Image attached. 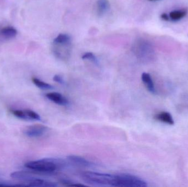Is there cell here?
<instances>
[{
  "label": "cell",
  "instance_id": "1",
  "mask_svg": "<svg viewBox=\"0 0 188 187\" xmlns=\"http://www.w3.org/2000/svg\"><path fill=\"white\" fill-rule=\"evenodd\" d=\"M66 165V164L64 160L51 157L27 162L25 164V167L27 169L38 172L51 174L63 169Z\"/></svg>",
  "mask_w": 188,
  "mask_h": 187
},
{
  "label": "cell",
  "instance_id": "2",
  "mask_svg": "<svg viewBox=\"0 0 188 187\" xmlns=\"http://www.w3.org/2000/svg\"><path fill=\"white\" fill-rule=\"evenodd\" d=\"M80 177L84 182L92 185L116 187L117 183V174L86 171L82 172Z\"/></svg>",
  "mask_w": 188,
  "mask_h": 187
},
{
  "label": "cell",
  "instance_id": "3",
  "mask_svg": "<svg viewBox=\"0 0 188 187\" xmlns=\"http://www.w3.org/2000/svg\"><path fill=\"white\" fill-rule=\"evenodd\" d=\"M146 187V182L138 176L128 174H117L116 187Z\"/></svg>",
  "mask_w": 188,
  "mask_h": 187
},
{
  "label": "cell",
  "instance_id": "4",
  "mask_svg": "<svg viewBox=\"0 0 188 187\" xmlns=\"http://www.w3.org/2000/svg\"><path fill=\"white\" fill-rule=\"evenodd\" d=\"M11 112L19 119L25 120H41V117L39 114L31 110H12Z\"/></svg>",
  "mask_w": 188,
  "mask_h": 187
},
{
  "label": "cell",
  "instance_id": "5",
  "mask_svg": "<svg viewBox=\"0 0 188 187\" xmlns=\"http://www.w3.org/2000/svg\"><path fill=\"white\" fill-rule=\"evenodd\" d=\"M47 127L42 125H34L25 128L23 131L24 135L31 138L41 137L46 132Z\"/></svg>",
  "mask_w": 188,
  "mask_h": 187
},
{
  "label": "cell",
  "instance_id": "6",
  "mask_svg": "<svg viewBox=\"0 0 188 187\" xmlns=\"http://www.w3.org/2000/svg\"><path fill=\"white\" fill-rule=\"evenodd\" d=\"M46 97L54 103L61 106H67L69 104L68 99L63 94L58 92H50L46 94Z\"/></svg>",
  "mask_w": 188,
  "mask_h": 187
},
{
  "label": "cell",
  "instance_id": "7",
  "mask_svg": "<svg viewBox=\"0 0 188 187\" xmlns=\"http://www.w3.org/2000/svg\"><path fill=\"white\" fill-rule=\"evenodd\" d=\"M28 187H57L58 185L55 182L45 180L42 178L34 177L28 182Z\"/></svg>",
  "mask_w": 188,
  "mask_h": 187
},
{
  "label": "cell",
  "instance_id": "8",
  "mask_svg": "<svg viewBox=\"0 0 188 187\" xmlns=\"http://www.w3.org/2000/svg\"><path fill=\"white\" fill-rule=\"evenodd\" d=\"M67 159L69 160V161L73 163L74 164L77 165L82 166L90 167L94 166L93 162L90 161L85 158L78 155H68L67 156Z\"/></svg>",
  "mask_w": 188,
  "mask_h": 187
},
{
  "label": "cell",
  "instance_id": "9",
  "mask_svg": "<svg viewBox=\"0 0 188 187\" xmlns=\"http://www.w3.org/2000/svg\"><path fill=\"white\" fill-rule=\"evenodd\" d=\"M141 80L147 89L152 94H156V89L154 81L149 74L143 73L141 75Z\"/></svg>",
  "mask_w": 188,
  "mask_h": 187
},
{
  "label": "cell",
  "instance_id": "10",
  "mask_svg": "<svg viewBox=\"0 0 188 187\" xmlns=\"http://www.w3.org/2000/svg\"><path fill=\"white\" fill-rule=\"evenodd\" d=\"M154 117L156 120L162 122L163 123H167L170 125H173L174 124L173 117L168 112H161L159 114H156Z\"/></svg>",
  "mask_w": 188,
  "mask_h": 187
},
{
  "label": "cell",
  "instance_id": "11",
  "mask_svg": "<svg viewBox=\"0 0 188 187\" xmlns=\"http://www.w3.org/2000/svg\"><path fill=\"white\" fill-rule=\"evenodd\" d=\"M110 4L108 0H97L96 3L97 13L100 16H103L110 9Z\"/></svg>",
  "mask_w": 188,
  "mask_h": 187
},
{
  "label": "cell",
  "instance_id": "12",
  "mask_svg": "<svg viewBox=\"0 0 188 187\" xmlns=\"http://www.w3.org/2000/svg\"><path fill=\"white\" fill-rule=\"evenodd\" d=\"M11 177L14 179L18 180H23L28 183L32 179L34 178V176H32L30 174L24 171H16L11 174Z\"/></svg>",
  "mask_w": 188,
  "mask_h": 187
},
{
  "label": "cell",
  "instance_id": "13",
  "mask_svg": "<svg viewBox=\"0 0 188 187\" xmlns=\"http://www.w3.org/2000/svg\"><path fill=\"white\" fill-rule=\"evenodd\" d=\"M17 31L13 27L7 26L2 28L0 30V35L5 39H12L16 36Z\"/></svg>",
  "mask_w": 188,
  "mask_h": 187
},
{
  "label": "cell",
  "instance_id": "14",
  "mask_svg": "<svg viewBox=\"0 0 188 187\" xmlns=\"http://www.w3.org/2000/svg\"><path fill=\"white\" fill-rule=\"evenodd\" d=\"M53 44L63 45L71 44V37L66 34H60L53 40Z\"/></svg>",
  "mask_w": 188,
  "mask_h": 187
},
{
  "label": "cell",
  "instance_id": "15",
  "mask_svg": "<svg viewBox=\"0 0 188 187\" xmlns=\"http://www.w3.org/2000/svg\"><path fill=\"white\" fill-rule=\"evenodd\" d=\"M187 14V12L184 10H177L170 12V18L174 21H179L183 18Z\"/></svg>",
  "mask_w": 188,
  "mask_h": 187
},
{
  "label": "cell",
  "instance_id": "16",
  "mask_svg": "<svg viewBox=\"0 0 188 187\" xmlns=\"http://www.w3.org/2000/svg\"><path fill=\"white\" fill-rule=\"evenodd\" d=\"M33 84L39 89H53L52 85L48 84L46 82H44L37 78H34L32 79Z\"/></svg>",
  "mask_w": 188,
  "mask_h": 187
},
{
  "label": "cell",
  "instance_id": "17",
  "mask_svg": "<svg viewBox=\"0 0 188 187\" xmlns=\"http://www.w3.org/2000/svg\"><path fill=\"white\" fill-rule=\"evenodd\" d=\"M61 183L63 185L68 186V187H85L86 185L83 184H81L79 183L74 182L73 180H70L69 179L67 178H62L61 180Z\"/></svg>",
  "mask_w": 188,
  "mask_h": 187
},
{
  "label": "cell",
  "instance_id": "18",
  "mask_svg": "<svg viewBox=\"0 0 188 187\" xmlns=\"http://www.w3.org/2000/svg\"><path fill=\"white\" fill-rule=\"evenodd\" d=\"M82 58L83 60H89L93 62L95 64H98V60L95 57V55H94V53L92 52L85 53L84 55H82Z\"/></svg>",
  "mask_w": 188,
  "mask_h": 187
},
{
  "label": "cell",
  "instance_id": "19",
  "mask_svg": "<svg viewBox=\"0 0 188 187\" xmlns=\"http://www.w3.org/2000/svg\"><path fill=\"white\" fill-rule=\"evenodd\" d=\"M53 81H55V82L60 84H65V82H64L63 78L59 75H56L54 76L53 78Z\"/></svg>",
  "mask_w": 188,
  "mask_h": 187
},
{
  "label": "cell",
  "instance_id": "20",
  "mask_svg": "<svg viewBox=\"0 0 188 187\" xmlns=\"http://www.w3.org/2000/svg\"><path fill=\"white\" fill-rule=\"evenodd\" d=\"M161 18L163 19V21H168L170 17L168 16L167 14L163 13L161 15Z\"/></svg>",
  "mask_w": 188,
  "mask_h": 187
},
{
  "label": "cell",
  "instance_id": "21",
  "mask_svg": "<svg viewBox=\"0 0 188 187\" xmlns=\"http://www.w3.org/2000/svg\"><path fill=\"white\" fill-rule=\"evenodd\" d=\"M150 1H158V0H149Z\"/></svg>",
  "mask_w": 188,
  "mask_h": 187
}]
</instances>
